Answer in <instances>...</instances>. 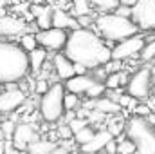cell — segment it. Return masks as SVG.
<instances>
[{
    "label": "cell",
    "instance_id": "1",
    "mask_svg": "<svg viewBox=\"0 0 155 154\" xmlns=\"http://www.w3.org/2000/svg\"><path fill=\"white\" fill-rule=\"evenodd\" d=\"M63 53L74 64H83L88 69H96L112 60V47L108 45V42L90 27L72 29Z\"/></svg>",
    "mask_w": 155,
    "mask_h": 154
},
{
    "label": "cell",
    "instance_id": "2",
    "mask_svg": "<svg viewBox=\"0 0 155 154\" xmlns=\"http://www.w3.org/2000/svg\"><path fill=\"white\" fill-rule=\"evenodd\" d=\"M31 73L29 53L20 45L0 40V83L20 82Z\"/></svg>",
    "mask_w": 155,
    "mask_h": 154
},
{
    "label": "cell",
    "instance_id": "3",
    "mask_svg": "<svg viewBox=\"0 0 155 154\" xmlns=\"http://www.w3.org/2000/svg\"><path fill=\"white\" fill-rule=\"evenodd\" d=\"M94 27L107 42H119L141 31L130 16H121L114 11L97 15L94 20Z\"/></svg>",
    "mask_w": 155,
    "mask_h": 154
},
{
    "label": "cell",
    "instance_id": "4",
    "mask_svg": "<svg viewBox=\"0 0 155 154\" xmlns=\"http://www.w3.org/2000/svg\"><path fill=\"white\" fill-rule=\"evenodd\" d=\"M124 134L135 143L137 152L155 154V127L144 116H130L124 123Z\"/></svg>",
    "mask_w": 155,
    "mask_h": 154
},
{
    "label": "cell",
    "instance_id": "5",
    "mask_svg": "<svg viewBox=\"0 0 155 154\" xmlns=\"http://www.w3.org/2000/svg\"><path fill=\"white\" fill-rule=\"evenodd\" d=\"M65 85L63 83H52L40 98L38 103V111L40 116L49 121V123H54V121H60L63 114H65V105H63V96H65Z\"/></svg>",
    "mask_w": 155,
    "mask_h": 154
},
{
    "label": "cell",
    "instance_id": "6",
    "mask_svg": "<svg viewBox=\"0 0 155 154\" xmlns=\"http://www.w3.org/2000/svg\"><path fill=\"white\" fill-rule=\"evenodd\" d=\"M152 85H153V71L150 67H141L128 78L126 93L135 96L139 102H146L152 94Z\"/></svg>",
    "mask_w": 155,
    "mask_h": 154
},
{
    "label": "cell",
    "instance_id": "7",
    "mask_svg": "<svg viewBox=\"0 0 155 154\" xmlns=\"http://www.w3.org/2000/svg\"><path fill=\"white\" fill-rule=\"evenodd\" d=\"M144 44H146V38L141 33H135V35H132L128 38L119 40L112 47V58L114 60H121V62L132 60V58L139 56V53L144 47Z\"/></svg>",
    "mask_w": 155,
    "mask_h": 154
},
{
    "label": "cell",
    "instance_id": "8",
    "mask_svg": "<svg viewBox=\"0 0 155 154\" xmlns=\"http://www.w3.org/2000/svg\"><path fill=\"white\" fill-rule=\"evenodd\" d=\"M132 20L141 31L155 29V0H137L132 7Z\"/></svg>",
    "mask_w": 155,
    "mask_h": 154
},
{
    "label": "cell",
    "instance_id": "9",
    "mask_svg": "<svg viewBox=\"0 0 155 154\" xmlns=\"http://www.w3.org/2000/svg\"><path fill=\"white\" fill-rule=\"evenodd\" d=\"M67 29H61V27H47V29H38L36 31V40H38V45L45 47L47 51H60L65 47L67 44Z\"/></svg>",
    "mask_w": 155,
    "mask_h": 154
},
{
    "label": "cell",
    "instance_id": "10",
    "mask_svg": "<svg viewBox=\"0 0 155 154\" xmlns=\"http://www.w3.org/2000/svg\"><path fill=\"white\" fill-rule=\"evenodd\" d=\"M27 96L25 91H22L20 87H11L0 93V114H13L16 113L24 103H25Z\"/></svg>",
    "mask_w": 155,
    "mask_h": 154
},
{
    "label": "cell",
    "instance_id": "11",
    "mask_svg": "<svg viewBox=\"0 0 155 154\" xmlns=\"http://www.w3.org/2000/svg\"><path fill=\"white\" fill-rule=\"evenodd\" d=\"M11 140H13V143H15V147H16L18 151H27V147H29L35 140H38V132H36V129H35L33 123H29V121H20V123H16Z\"/></svg>",
    "mask_w": 155,
    "mask_h": 154
},
{
    "label": "cell",
    "instance_id": "12",
    "mask_svg": "<svg viewBox=\"0 0 155 154\" xmlns=\"http://www.w3.org/2000/svg\"><path fill=\"white\" fill-rule=\"evenodd\" d=\"M25 31H27L25 18L15 16V15L0 16V37H20Z\"/></svg>",
    "mask_w": 155,
    "mask_h": 154
},
{
    "label": "cell",
    "instance_id": "13",
    "mask_svg": "<svg viewBox=\"0 0 155 154\" xmlns=\"http://www.w3.org/2000/svg\"><path fill=\"white\" fill-rule=\"evenodd\" d=\"M52 71L58 75L60 80H69L71 76L76 75L74 62H72L65 53H58V54L52 58Z\"/></svg>",
    "mask_w": 155,
    "mask_h": 154
},
{
    "label": "cell",
    "instance_id": "14",
    "mask_svg": "<svg viewBox=\"0 0 155 154\" xmlns=\"http://www.w3.org/2000/svg\"><path fill=\"white\" fill-rule=\"evenodd\" d=\"M112 138H114V134H112L108 129H101V131H96L94 138H92L88 143L79 145V149H81L83 152H99V151L105 149V145H107Z\"/></svg>",
    "mask_w": 155,
    "mask_h": 154
},
{
    "label": "cell",
    "instance_id": "15",
    "mask_svg": "<svg viewBox=\"0 0 155 154\" xmlns=\"http://www.w3.org/2000/svg\"><path fill=\"white\" fill-rule=\"evenodd\" d=\"M96 82V78L90 76L88 73L87 75H74L69 80H65V89L71 91V93H76V94H85L87 89Z\"/></svg>",
    "mask_w": 155,
    "mask_h": 154
},
{
    "label": "cell",
    "instance_id": "16",
    "mask_svg": "<svg viewBox=\"0 0 155 154\" xmlns=\"http://www.w3.org/2000/svg\"><path fill=\"white\" fill-rule=\"evenodd\" d=\"M52 26L54 27H61V29H78V18L74 15L67 13L61 7H54L52 9Z\"/></svg>",
    "mask_w": 155,
    "mask_h": 154
},
{
    "label": "cell",
    "instance_id": "17",
    "mask_svg": "<svg viewBox=\"0 0 155 154\" xmlns=\"http://www.w3.org/2000/svg\"><path fill=\"white\" fill-rule=\"evenodd\" d=\"M94 109L96 111H101L103 114H119L123 111V107L119 105V102L110 98V96H99V98H94Z\"/></svg>",
    "mask_w": 155,
    "mask_h": 154
},
{
    "label": "cell",
    "instance_id": "18",
    "mask_svg": "<svg viewBox=\"0 0 155 154\" xmlns=\"http://www.w3.org/2000/svg\"><path fill=\"white\" fill-rule=\"evenodd\" d=\"M45 62H47V49L45 47L38 45L33 51H29V64H31V73L33 75H38L43 69Z\"/></svg>",
    "mask_w": 155,
    "mask_h": 154
},
{
    "label": "cell",
    "instance_id": "19",
    "mask_svg": "<svg viewBox=\"0 0 155 154\" xmlns=\"http://www.w3.org/2000/svg\"><path fill=\"white\" fill-rule=\"evenodd\" d=\"M54 149H56V143L52 142V140H35L29 147H27V151L33 154H49V152H54Z\"/></svg>",
    "mask_w": 155,
    "mask_h": 154
},
{
    "label": "cell",
    "instance_id": "20",
    "mask_svg": "<svg viewBox=\"0 0 155 154\" xmlns=\"http://www.w3.org/2000/svg\"><path fill=\"white\" fill-rule=\"evenodd\" d=\"M128 75L126 73H121V71H116V73H108L107 78H105V85L107 89H119L121 85H126L128 83Z\"/></svg>",
    "mask_w": 155,
    "mask_h": 154
},
{
    "label": "cell",
    "instance_id": "21",
    "mask_svg": "<svg viewBox=\"0 0 155 154\" xmlns=\"http://www.w3.org/2000/svg\"><path fill=\"white\" fill-rule=\"evenodd\" d=\"M92 7L94 5L90 4V0H72V4H71V15H74V16L90 15Z\"/></svg>",
    "mask_w": 155,
    "mask_h": 154
},
{
    "label": "cell",
    "instance_id": "22",
    "mask_svg": "<svg viewBox=\"0 0 155 154\" xmlns=\"http://www.w3.org/2000/svg\"><path fill=\"white\" fill-rule=\"evenodd\" d=\"M35 24H36L38 29H47V27H51V26H52V7L45 5L43 11L35 18Z\"/></svg>",
    "mask_w": 155,
    "mask_h": 154
},
{
    "label": "cell",
    "instance_id": "23",
    "mask_svg": "<svg viewBox=\"0 0 155 154\" xmlns=\"http://www.w3.org/2000/svg\"><path fill=\"white\" fill-rule=\"evenodd\" d=\"M94 134H96V131L90 125H85L83 129H79L78 132H74V142L78 145H85V143H88L94 138Z\"/></svg>",
    "mask_w": 155,
    "mask_h": 154
},
{
    "label": "cell",
    "instance_id": "24",
    "mask_svg": "<svg viewBox=\"0 0 155 154\" xmlns=\"http://www.w3.org/2000/svg\"><path fill=\"white\" fill-rule=\"evenodd\" d=\"M90 4L94 5V9H97L101 13H110V11H116V7L119 5V0H90Z\"/></svg>",
    "mask_w": 155,
    "mask_h": 154
},
{
    "label": "cell",
    "instance_id": "25",
    "mask_svg": "<svg viewBox=\"0 0 155 154\" xmlns=\"http://www.w3.org/2000/svg\"><path fill=\"white\" fill-rule=\"evenodd\" d=\"M139 58H141L143 62H152V60H155V38L146 40L144 47H143L141 53H139Z\"/></svg>",
    "mask_w": 155,
    "mask_h": 154
},
{
    "label": "cell",
    "instance_id": "26",
    "mask_svg": "<svg viewBox=\"0 0 155 154\" xmlns=\"http://www.w3.org/2000/svg\"><path fill=\"white\" fill-rule=\"evenodd\" d=\"M108 89H107V85H105V82H101V80H96L88 89H87V98H99V96H103L105 93H107Z\"/></svg>",
    "mask_w": 155,
    "mask_h": 154
},
{
    "label": "cell",
    "instance_id": "27",
    "mask_svg": "<svg viewBox=\"0 0 155 154\" xmlns=\"http://www.w3.org/2000/svg\"><path fill=\"white\" fill-rule=\"evenodd\" d=\"M20 45L29 53V51H33L35 47H38V40H36V33H29V31H25L24 35H20Z\"/></svg>",
    "mask_w": 155,
    "mask_h": 154
},
{
    "label": "cell",
    "instance_id": "28",
    "mask_svg": "<svg viewBox=\"0 0 155 154\" xmlns=\"http://www.w3.org/2000/svg\"><path fill=\"white\" fill-rule=\"evenodd\" d=\"M124 120L123 118H119V116H116V118H110L108 121H107V129L114 134V138L116 136H119V134H123L124 132Z\"/></svg>",
    "mask_w": 155,
    "mask_h": 154
},
{
    "label": "cell",
    "instance_id": "29",
    "mask_svg": "<svg viewBox=\"0 0 155 154\" xmlns=\"http://www.w3.org/2000/svg\"><path fill=\"white\" fill-rule=\"evenodd\" d=\"M63 105H65V111H71V109H74V111H76L78 107H79V94L71 93V91H65Z\"/></svg>",
    "mask_w": 155,
    "mask_h": 154
},
{
    "label": "cell",
    "instance_id": "30",
    "mask_svg": "<svg viewBox=\"0 0 155 154\" xmlns=\"http://www.w3.org/2000/svg\"><path fill=\"white\" fill-rule=\"evenodd\" d=\"M58 136L61 140H74V132H72V129H71L69 123H61L58 127Z\"/></svg>",
    "mask_w": 155,
    "mask_h": 154
},
{
    "label": "cell",
    "instance_id": "31",
    "mask_svg": "<svg viewBox=\"0 0 155 154\" xmlns=\"http://www.w3.org/2000/svg\"><path fill=\"white\" fill-rule=\"evenodd\" d=\"M69 125H71L72 132H78L79 129H83L85 125H88V120H87V118H81V116H76V118H72V120L69 121Z\"/></svg>",
    "mask_w": 155,
    "mask_h": 154
},
{
    "label": "cell",
    "instance_id": "32",
    "mask_svg": "<svg viewBox=\"0 0 155 154\" xmlns=\"http://www.w3.org/2000/svg\"><path fill=\"white\" fill-rule=\"evenodd\" d=\"M0 127H2V134H4L5 138H11V136H13V132H15V127H16V123H15V121H13V118H11V120L4 121Z\"/></svg>",
    "mask_w": 155,
    "mask_h": 154
},
{
    "label": "cell",
    "instance_id": "33",
    "mask_svg": "<svg viewBox=\"0 0 155 154\" xmlns=\"http://www.w3.org/2000/svg\"><path fill=\"white\" fill-rule=\"evenodd\" d=\"M76 18L79 27H90V26H94V20H96V16L92 13L90 15H81V16H76Z\"/></svg>",
    "mask_w": 155,
    "mask_h": 154
},
{
    "label": "cell",
    "instance_id": "34",
    "mask_svg": "<svg viewBox=\"0 0 155 154\" xmlns=\"http://www.w3.org/2000/svg\"><path fill=\"white\" fill-rule=\"evenodd\" d=\"M132 113H134V114H137V116H144V118H146V116L152 113V109H150V105H146V103H141V102H139Z\"/></svg>",
    "mask_w": 155,
    "mask_h": 154
},
{
    "label": "cell",
    "instance_id": "35",
    "mask_svg": "<svg viewBox=\"0 0 155 154\" xmlns=\"http://www.w3.org/2000/svg\"><path fill=\"white\" fill-rule=\"evenodd\" d=\"M49 87H51V85H47V80H45V78H38V80H36V85H35V93H36V94H43Z\"/></svg>",
    "mask_w": 155,
    "mask_h": 154
},
{
    "label": "cell",
    "instance_id": "36",
    "mask_svg": "<svg viewBox=\"0 0 155 154\" xmlns=\"http://www.w3.org/2000/svg\"><path fill=\"white\" fill-rule=\"evenodd\" d=\"M114 13L121 15V16H130V18H132V7H130V5H123V4H119Z\"/></svg>",
    "mask_w": 155,
    "mask_h": 154
},
{
    "label": "cell",
    "instance_id": "37",
    "mask_svg": "<svg viewBox=\"0 0 155 154\" xmlns=\"http://www.w3.org/2000/svg\"><path fill=\"white\" fill-rule=\"evenodd\" d=\"M103 151H107L108 154H114V152H117V140L116 138H112L107 145H105V149Z\"/></svg>",
    "mask_w": 155,
    "mask_h": 154
},
{
    "label": "cell",
    "instance_id": "38",
    "mask_svg": "<svg viewBox=\"0 0 155 154\" xmlns=\"http://www.w3.org/2000/svg\"><path fill=\"white\" fill-rule=\"evenodd\" d=\"M74 69H76V75H87L88 73V67H85L83 64H74Z\"/></svg>",
    "mask_w": 155,
    "mask_h": 154
},
{
    "label": "cell",
    "instance_id": "39",
    "mask_svg": "<svg viewBox=\"0 0 155 154\" xmlns=\"http://www.w3.org/2000/svg\"><path fill=\"white\" fill-rule=\"evenodd\" d=\"M135 2H137V0H119V4H123V5H130V7H134Z\"/></svg>",
    "mask_w": 155,
    "mask_h": 154
},
{
    "label": "cell",
    "instance_id": "40",
    "mask_svg": "<svg viewBox=\"0 0 155 154\" xmlns=\"http://www.w3.org/2000/svg\"><path fill=\"white\" fill-rule=\"evenodd\" d=\"M7 15V11H5V7H0V16H5Z\"/></svg>",
    "mask_w": 155,
    "mask_h": 154
},
{
    "label": "cell",
    "instance_id": "41",
    "mask_svg": "<svg viewBox=\"0 0 155 154\" xmlns=\"http://www.w3.org/2000/svg\"><path fill=\"white\" fill-rule=\"evenodd\" d=\"M9 4V0H0V7H5Z\"/></svg>",
    "mask_w": 155,
    "mask_h": 154
},
{
    "label": "cell",
    "instance_id": "42",
    "mask_svg": "<svg viewBox=\"0 0 155 154\" xmlns=\"http://www.w3.org/2000/svg\"><path fill=\"white\" fill-rule=\"evenodd\" d=\"M58 2L63 4V5H65V4H72V0H58Z\"/></svg>",
    "mask_w": 155,
    "mask_h": 154
},
{
    "label": "cell",
    "instance_id": "43",
    "mask_svg": "<svg viewBox=\"0 0 155 154\" xmlns=\"http://www.w3.org/2000/svg\"><path fill=\"white\" fill-rule=\"evenodd\" d=\"M45 2H52V0H45Z\"/></svg>",
    "mask_w": 155,
    "mask_h": 154
},
{
    "label": "cell",
    "instance_id": "44",
    "mask_svg": "<svg viewBox=\"0 0 155 154\" xmlns=\"http://www.w3.org/2000/svg\"><path fill=\"white\" fill-rule=\"evenodd\" d=\"M153 37H155V29H153Z\"/></svg>",
    "mask_w": 155,
    "mask_h": 154
},
{
    "label": "cell",
    "instance_id": "45",
    "mask_svg": "<svg viewBox=\"0 0 155 154\" xmlns=\"http://www.w3.org/2000/svg\"><path fill=\"white\" fill-rule=\"evenodd\" d=\"M0 142H4V140H0Z\"/></svg>",
    "mask_w": 155,
    "mask_h": 154
},
{
    "label": "cell",
    "instance_id": "46",
    "mask_svg": "<svg viewBox=\"0 0 155 154\" xmlns=\"http://www.w3.org/2000/svg\"><path fill=\"white\" fill-rule=\"evenodd\" d=\"M153 127H155V125H153Z\"/></svg>",
    "mask_w": 155,
    "mask_h": 154
}]
</instances>
